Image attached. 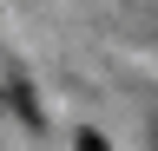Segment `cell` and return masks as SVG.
I'll use <instances>...</instances> for the list:
<instances>
[{
  "label": "cell",
  "mask_w": 158,
  "mask_h": 151,
  "mask_svg": "<svg viewBox=\"0 0 158 151\" xmlns=\"http://www.w3.org/2000/svg\"><path fill=\"white\" fill-rule=\"evenodd\" d=\"M152 145H158V125H152Z\"/></svg>",
  "instance_id": "obj_2"
},
{
  "label": "cell",
  "mask_w": 158,
  "mask_h": 151,
  "mask_svg": "<svg viewBox=\"0 0 158 151\" xmlns=\"http://www.w3.org/2000/svg\"><path fill=\"white\" fill-rule=\"evenodd\" d=\"M73 151H112V145H106V138H99V131H92V125H79V131H73Z\"/></svg>",
  "instance_id": "obj_1"
}]
</instances>
